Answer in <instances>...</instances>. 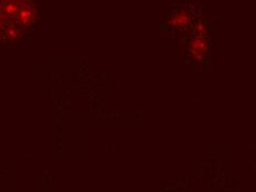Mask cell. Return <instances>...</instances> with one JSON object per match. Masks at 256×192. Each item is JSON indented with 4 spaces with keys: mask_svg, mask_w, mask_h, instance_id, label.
I'll list each match as a JSON object with an SVG mask.
<instances>
[{
    "mask_svg": "<svg viewBox=\"0 0 256 192\" xmlns=\"http://www.w3.org/2000/svg\"><path fill=\"white\" fill-rule=\"evenodd\" d=\"M190 21H191V14L189 12L184 10V12H180L174 16L170 24L174 26V28H184V26H186V24H189Z\"/></svg>",
    "mask_w": 256,
    "mask_h": 192,
    "instance_id": "1",
    "label": "cell"
}]
</instances>
